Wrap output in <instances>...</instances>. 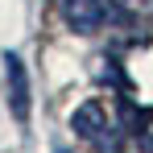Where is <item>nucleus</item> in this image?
<instances>
[{
  "label": "nucleus",
  "mask_w": 153,
  "mask_h": 153,
  "mask_svg": "<svg viewBox=\"0 0 153 153\" xmlns=\"http://www.w3.org/2000/svg\"><path fill=\"white\" fill-rule=\"evenodd\" d=\"M62 13L79 33H95L103 25V4L100 0H62Z\"/></svg>",
  "instance_id": "f03ea898"
},
{
  "label": "nucleus",
  "mask_w": 153,
  "mask_h": 153,
  "mask_svg": "<svg viewBox=\"0 0 153 153\" xmlns=\"http://www.w3.org/2000/svg\"><path fill=\"white\" fill-rule=\"evenodd\" d=\"M4 83H8V112L25 124L29 120V75L17 54H4Z\"/></svg>",
  "instance_id": "f257e3e1"
},
{
  "label": "nucleus",
  "mask_w": 153,
  "mask_h": 153,
  "mask_svg": "<svg viewBox=\"0 0 153 153\" xmlns=\"http://www.w3.org/2000/svg\"><path fill=\"white\" fill-rule=\"evenodd\" d=\"M71 128H75L83 141H100V137H103V128H108V116H103V108H100V103H83L75 116H71Z\"/></svg>",
  "instance_id": "7ed1b4c3"
}]
</instances>
